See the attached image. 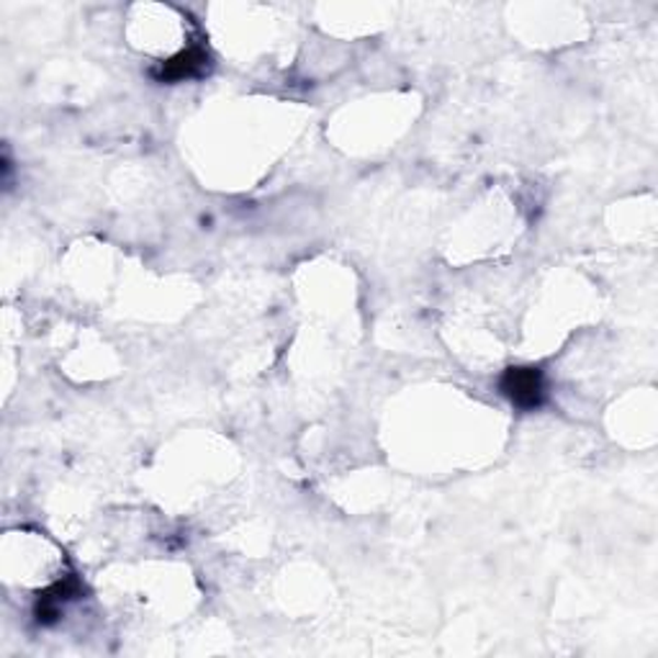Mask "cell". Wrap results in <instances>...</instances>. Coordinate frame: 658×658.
Returning <instances> with one entry per match:
<instances>
[{
    "label": "cell",
    "instance_id": "1",
    "mask_svg": "<svg viewBox=\"0 0 658 658\" xmlns=\"http://www.w3.org/2000/svg\"><path fill=\"white\" fill-rule=\"evenodd\" d=\"M499 388L514 407L533 411L545 401V378L541 368L533 365H512L504 371Z\"/></svg>",
    "mask_w": 658,
    "mask_h": 658
},
{
    "label": "cell",
    "instance_id": "2",
    "mask_svg": "<svg viewBox=\"0 0 658 658\" xmlns=\"http://www.w3.org/2000/svg\"><path fill=\"white\" fill-rule=\"evenodd\" d=\"M208 67V52L204 47H189L183 52H178L175 57L164 59L152 70L157 82H181V80H191L198 78Z\"/></svg>",
    "mask_w": 658,
    "mask_h": 658
}]
</instances>
